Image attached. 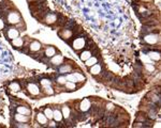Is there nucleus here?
<instances>
[{"label": "nucleus", "mask_w": 161, "mask_h": 128, "mask_svg": "<svg viewBox=\"0 0 161 128\" xmlns=\"http://www.w3.org/2000/svg\"><path fill=\"white\" fill-rule=\"evenodd\" d=\"M4 13H6V14L2 16L3 17V20L10 26H15L23 20L19 11H15V10H8V11H6Z\"/></svg>", "instance_id": "nucleus-1"}, {"label": "nucleus", "mask_w": 161, "mask_h": 128, "mask_svg": "<svg viewBox=\"0 0 161 128\" xmlns=\"http://www.w3.org/2000/svg\"><path fill=\"white\" fill-rule=\"evenodd\" d=\"M159 41H160V38H159L158 32L157 33H155V32L147 33V34L144 35V38H143V42L146 43V44H148V45H156L159 43Z\"/></svg>", "instance_id": "nucleus-2"}, {"label": "nucleus", "mask_w": 161, "mask_h": 128, "mask_svg": "<svg viewBox=\"0 0 161 128\" xmlns=\"http://www.w3.org/2000/svg\"><path fill=\"white\" fill-rule=\"evenodd\" d=\"M86 38H84L83 37H77L76 38H74L72 41V47H73L74 50L80 51L83 50L85 47H86Z\"/></svg>", "instance_id": "nucleus-3"}, {"label": "nucleus", "mask_w": 161, "mask_h": 128, "mask_svg": "<svg viewBox=\"0 0 161 128\" xmlns=\"http://www.w3.org/2000/svg\"><path fill=\"white\" fill-rule=\"evenodd\" d=\"M26 90H27L28 94H29L30 96H38V95H40V94H41L40 86H39L38 84L35 83V82H29V83H28Z\"/></svg>", "instance_id": "nucleus-4"}, {"label": "nucleus", "mask_w": 161, "mask_h": 128, "mask_svg": "<svg viewBox=\"0 0 161 128\" xmlns=\"http://www.w3.org/2000/svg\"><path fill=\"white\" fill-rule=\"evenodd\" d=\"M67 80L73 81V82H82L85 80V76L80 73H75V71H71V73L67 74Z\"/></svg>", "instance_id": "nucleus-5"}, {"label": "nucleus", "mask_w": 161, "mask_h": 128, "mask_svg": "<svg viewBox=\"0 0 161 128\" xmlns=\"http://www.w3.org/2000/svg\"><path fill=\"white\" fill-rule=\"evenodd\" d=\"M57 16H58V14H56V13H51V12H47L45 14V16L43 17L42 20L44 22H45L46 25H54L56 24L57 22Z\"/></svg>", "instance_id": "nucleus-6"}, {"label": "nucleus", "mask_w": 161, "mask_h": 128, "mask_svg": "<svg viewBox=\"0 0 161 128\" xmlns=\"http://www.w3.org/2000/svg\"><path fill=\"white\" fill-rule=\"evenodd\" d=\"M6 35L10 41H12V40H14V38H16L17 37H19V30L17 29L15 26H12V27L7 29Z\"/></svg>", "instance_id": "nucleus-7"}, {"label": "nucleus", "mask_w": 161, "mask_h": 128, "mask_svg": "<svg viewBox=\"0 0 161 128\" xmlns=\"http://www.w3.org/2000/svg\"><path fill=\"white\" fill-rule=\"evenodd\" d=\"M59 37H60L62 40L68 41V42H69V41L72 38V37H73V32H72V30H70V29L62 28V30L59 31Z\"/></svg>", "instance_id": "nucleus-8"}, {"label": "nucleus", "mask_w": 161, "mask_h": 128, "mask_svg": "<svg viewBox=\"0 0 161 128\" xmlns=\"http://www.w3.org/2000/svg\"><path fill=\"white\" fill-rule=\"evenodd\" d=\"M92 106V102L90 101V99H88V98H85V99H83L82 101L80 102V105H79V107H80V110L82 112H86L88 111V110L90 109V107Z\"/></svg>", "instance_id": "nucleus-9"}, {"label": "nucleus", "mask_w": 161, "mask_h": 128, "mask_svg": "<svg viewBox=\"0 0 161 128\" xmlns=\"http://www.w3.org/2000/svg\"><path fill=\"white\" fill-rule=\"evenodd\" d=\"M72 70H73V66H72L71 64L62 63L61 65H59L58 71H59V74H61V75H67V74L71 73Z\"/></svg>", "instance_id": "nucleus-10"}, {"label": "nucleus", "mask_w": 161, "mask_h": 128, "mask_svg": "<svg viewBox=\"0 0 161 128\" xmlns=\"http://www.w3.org/2000/svg\"><path fill=\"white\" fill-rule=\"evenodd\" d=\"M36 121H37L38 124H40V126H46V124L48 123L47 117L44 115L43 112H38L37 115H36Z\"/></svg>", "instance_id": "nucleus-11"}, {"label": "nucleus", "mask_w": 161, "mask_h": 128, "mask_svg": "<svg viewBox=\"0 0 161 128\" xmlns=\"http://www.w3.org/2000/svg\"><path fill=\"white\" fill-rule=\"evenodd\" d=\"M89 73L93 76H98L102 73V65L100 63H96L89 67Z\"/></svg>", "instance_id": "nucleus-12"}, {"label": "nucleus", "mask_w": 161, "mask_h": 128, "mask_svg": "<svg viewBox=\"0 0 161 128\" xmlns=\"http://www.w3.org/2000/svg\"><path fill=\"white\" fill-rule=\"evenodd\" d=\"M51 60H50V63L51 64H53L54 66H59V65H61L62 63H64V58L62 57L61 55H55V56H53L52 58H50Z\"/></svg>", "instance_id": "nucleus-13"}, {"label": "nucleus", "mask_w": 161, "mask_h": 128, "mask_svg": "<svg viewBox=\"0 0 161 128\" xmlns=\"http://www.w3.org/2000/svg\"><path fill=\"white\" fill-rule=\"evenodd\" d=\"M13 119L15 122H19V123H29L30 121V115H24V114H19V113H15L13 115Z\"/></svg>", "instance_id": "nucleus-14"}, {"label": "nucleus", "mask_w": 161, "mask_h": 128, "mask_svg": "<svg viewBox=\"0 0 161 128\" xmlns=\"http://www.w3.org/2000/svg\"><path fill=\"white\" fill-rule=\"evenodd\" d=\"M28 48H29L31 52H38V51L42 49V44L40 42H38V41H32V42L29 43Z\"/></svg>", "instance_id": "nucleus-15"}, {"label": "nucleus", "mask_w": 161, "mask_h": 128, "mask_svg": "<svg viewBox=\"0 0 161 128\" xmlns=\"http://www.w3.org/2000/svg\"><path fill=\"white\" fill-rule=\"evenodd\" d=\"M15 110H16V113L24 114V115H31V109L28 106H22V105H19V106H17L15 108Z\"/></svg>", "instance_id": "nucleus-16"}, {"label": "nucleus", "mask_w": 161, "mask_h": 128, "mask_svg": "<svg viewBox=\"0 0 161 128\" xmlns=\"http://www.w3.org/2000/svg\"><path fill=\"white\" fill-rule=\"evenodd\" d=\"M56 53H57V50L54 46H47V47L45 48V50H44V57L50 59L53 57V56H55Z\"/></svg>", "instance_id": "nucleus-17"}, {"label": "nucleus", "mask_w": 161, "mask_h": 128, "mask_svg": "<svg viewBox=\"0 0 161 128\" xmlns=\"http://www.w3.org/2000/svg\"><path fill=\"white\" fill-rule=\"evenodd\" d=\"M11 44L14 48L19 49V48H22L23 46H24V38L20 37H17L16 38H14V40L11 41Z\"/></svg>", "instance_id": "nucleus-18"}, {"label": "nucleus", "mask_w": 161, "mask_h": 128, "mask_svg": "<svg viewBox=\"0 0 161 128\" xmlns=\"http://www.w3.org/2000/svg\"><path fill=\"white\" fill-rule=\"evenodd\" d=\"M53 120L57 123H60L62 120H64L61 110H59V109H54L53 110Z\"/></svg>", "instance_id": "nucleus-19"}, {"label": "nucleus", "mask_w": 161, "mask_h": 128, "mask_svg": "<svg viewBox=\"0 0 161 128\" xmlns=\"http://www.w3.org/2000/svg\"><path fill=\"white\" fill-rule=\"evenodd\" d=\"M61 113H62V116H64V119L69 120L70 117H71V109H70V107L66 106V105H64V106H62Z\"/></svg>", "instance_id": "nucleus-20"}, {"label": "nucleus", "mask_w": 161, "mask_h": 128, "mask_svg": "<svg viewBox=\"0 0 161 128\" xmlns=\"http://www.w3.org/2000/svg\"><path fill=\"white\" fill-rule=\"evenodd\" d=\"M92 56V50L85 49V50H83L82 52H80V60H82V61H86L87 59H89Z\"/></svg>", "instance_id": "nucleus-21"}, {"label": "nucleus", "mask_w": 161, "mask_h": 128, "mask_svg": "<svg viewBox=\"0 0 161 128\" xmlns=\"http://www.w3.org/2000/svg\"><path fill=\"white\" fill-rule=\"evenodd\" d=\"M9 89L14 92H19L20 90H22V86H20V84L19 82H16V81H12V82L9 84Z\"/></svg>", "instance_id": "nucleus-22"}, {"label": "nucleus", "mask_w": 161, "mask_h": 128, "mask_svg": "<svg viewBox=\"0 0 161 128\" xmlns=\"http://www.w3.org/2000/svg\"><path fill=\"white\" fill-rule=\"evenodd\" d=\"M96 63H98V58L95 57L93 55L89 59H87V60L85 61V65H86L87 67H90V66H92L93 64H96Z\"/></svg>", "instance_id": "nucleus-23"}, {"label": "nucleus", "mask_w": 161, "mask_h": 128, "mask_svg": "<svg viewBox=\"0 0 161 128\" xmlns=\"http://www.w3.org/2000/svg\"><path fill=\"white\" fill-rule=\"evenodd\" d=\"M148 56L150 59H153L154 61H159L160 60V52L158 50H152L148 52Z\"/></svg>", "instance_id": "nucleus-24"}, {"label": "nucleus", "mask_w": 161, "mask_h": 128, "mask_svg": "<svg viewBox=\"0 0 161 128\" xmlns=\"http://www.w3.org/2000/svg\"><path fill=\"white\" fill-rule=\"evenodd\" d=\"M41 91H43L45 95H53V94H55V91H54V89L52 88V86H42V89H41Z\"/></svg>", "instance_id": "nucleus-25"}, {"label": "nucleus", "mask_w": 161, "mask_h": 128, "mask_svg": "<svg viewBox=\"0 0 161 128\" xmlns=\"http://www.w3.org/2000/svg\"><path fill=\"white\" fill-rule=\"evenodd\" d=\"M43 113L46 117H47L48 121L53 120V109L50 108V107H46V108L43 110Z\"/></svg>", "instance_id": "nucleus-26"}, {"label": "nucleus", "mask_w": 161, "mask_h": 128, "mask_svg": "<svg viewBox=\"0 0 161 128\" xmlns=\"http://www.w3.org/2000/svg\"><path fill=\"white\" fill-rule=\"evenodd\" d=\"M64 88H66L68 91H75L76 90V84H75V82H73V81H67L66 83L64 84Z\"/></svg>", "instance_id": "nucleus-27"}, {"label": "nucleus", "mask_w": 161, "mask_h": 128, "mask_svg": "<svg viewBox=\"0 0 161 128\" xmlns=\"http://www.w3.org/2000/svg\"><path fill=\"white\" fill-rule=\"evenodd\" d=\"M67 81H68L67 80V77L64 75H61V74H60V76H58L56 78V82H57V84H59V86H64Z\"/></svg>", "instance_id": "nucleus-28"}, {"label": "nucleus", "mask_w": 161, "mask_h": 128, "mask_svg": "<svg viewBox=\"0 0 161 128\" xmlns=\"http://www.w3.org/2000/svg\"><path fill=\"white\" fill-rule=\"evenodd\" d=\"M13 127L15 128H28L31 127V125H29L28 123H19V122H15L14 124L12 125Z\"/></svg>", "instance_id": "nucleus-29"}, {"label": "nucleus", "mask_w": 161, "mask_h": 128, "mask_svg": "<svg viewBox=\"0 0 161 128\" xmlns=\"http://www.w3.org/2000/svg\"><path fill=\"white\" fill-rule=\"evenodd\" d=\"M40 84L42 86H52V81L48 80V79H42L40 81Z\"/></svg>", "instance_id": "nucleus-30"}, {"label": "nucleus", "mask_w": 161, "mask_h": 128, "mask_svg": "<svg viewBox=\"0 0 161 128\" xmlns=\"http://www.w3.org/2000/svg\"><path fill=\"white\" fill-rule=\"evenodd\" d=\"M115 108H116V107L114 106L113 104H111V102H110V104H106L105 109L108 110V111H114V110H115Z\"/></svg>", "instance_id": "nucleus-31"}, {"label": "nucleus", "mask_w": 161, "mask_h": 128, "mask_svg": "<svg viewBox=\"0 0 161 128\" xmlns=\"http://www.w3.org/2000/svg\"><path fill=\"white\" fill-rule=\"evenodd\" d=\"M145 68L148 71V73H152V71H155V66L154 65H150V64H146V65H145Z\"/></svg>", "instance_id": "nucleus-32"}, {"label": "nucleus", "mask_w": 161, "mask_h": 128, "mask_svg": "<svg viewBox=\"0 0 161 128\" xmlns=\"http://www.w3.org/2000/svg\"><path fill=\"white\" fill-rule=\"evenodd\" d=\"M133 127H136V128H143V127H146L144 125V123H141V122H136L133 124Z\"/></svg>", "instance_id": "nucleus-33"}, {"label": "nucleus", "mask_w": 161, "mask_h": 128, "mask_svg": "<svg viewBox=\"0 0 161 128\" xmlns=\"http://www.w3.org/2000/svg\"><path fill=\"white\" fill-rule=\"evenodd\" d=\"M48 127H58V124H57V122H55L54 120H51V122L48 123V124H46Z\"/></svg>", "instance_id": "nucleus-34"}, {"label": "nucleus", "mask_w": 161, "mask_h": 128, "mask_svg": "<svg viewBox=\"0 0 161 128\" xmlns=\"http://www.w3.org/2000/svg\"><path fill=\"white\" fill-rule=\"evenodd\" d=\"M139 2H142V3H152L154 0H137Z\"/></svg>", "instance_id": "nucleus-35"}, {"label": "nucleus", "mask_w": 161, "mask_h": 128, "mask_svg": "<svg viewBox=\"0 0 161 128\" xmlns=\"http://www.w3.org/2000/svg\"><path fill=\"white\" fill-rule=\"evenodd\" d=\"M3 1H4V0H0V3H2Z\"/></svg>", "instance_id": "nucleus-36"}]
</instances>
